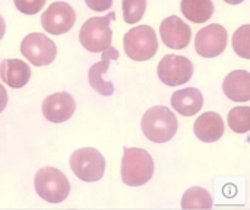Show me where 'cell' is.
Segmentation results:
<instances>
[{"label": "cell", "mask_w": 250, "mask_h": 210, "mask_svg": "<svg viewBox=\"0 0 250 210\" xmlns=\"http://www.w3.org/2000/svg\"><path fill=\"white\" fill-rule=\"evenodd\" d=\"M119 58V53L116 48H113L111 45L103 51V57H101V61L95 63L89 72H88V82L89 85L92 86L94 91H97L100 95H104V96H110L114 94V86L111 82H107L103 79V76L108 72V64L111 60H117Z\"/></svg>", "instance_id": "4fadbf2b"}, {"label": "cell", "mask_w": 250, "mask_h": 210, "mask_svg": "<svg viewBox=\"0 0 250 210\" xmlns=\"http://www.w3.org/2000/svg\"><path fill=\"white\" fill-rule=\"evenodd\" d=\"M21 51L34 66H47L57 54L56 44L40 32L28 34L21 42Z\"/></svg>", "instance_id": "52a82bcc"}, {"label": "cell", "mask_w": 250, "mask_h": 210, "mask_svg": "<svg viewBox=\"0 0 250 210\" xmlns=\"http://www.w3.org/2000/svg\"><path fill=\"white\" fill-rule=\"evenodd\" d=\"M13 1L16 9L25 15H35L45 4V0H13Z\"/></svg>", "instance_id": "603a6c76"}, {"label": "cell", "mask_w": 250, "mask_h": 210, "mask_svg": "<svg viewBox=\"0 0 250 210\" xmlns=\"http://www.w3.org/2000/svg\"><path fill=\"white\" fill-rule=\"evenodd\" d=\"M75 20H76V13L72 9V6L67 4L66 1L51 3L41 16L42 28L53 35H60L67 32L75 25Z\"/></svg>", "instance_id": "30bf717a"}, {"label": "cell", "mask_w": 250, "mask_h": 210, "mask_svg": "<svg viewBox=\"0 0 250 210\" xmlns=\"http://www.w3.org/2000/svg\"><path fill=\"white\" fill-rule=\"evenodd\" d=\"M223 91L231 101L248 102L250 99V73L246 70H236L227 75L223 83Z\"/></svg>", "instance_id": "9a60e30c"}, {"label": "cell", "mask_w": 250, "mask_h": 210, "mask_svg": "<svg viewBox=\"0 0 250 210\" xmlns=\"http://www.w3.org/2000/svg\"><path fill=\"white\" fill-rule=\"evenodd\" d=\"M35 191L48 203H62L67 199L70 191V183L67 177L57 168L44 167L35 174L34 180Z\"/></svg>", "instance_id": "277c9868"}, {"label": "cell", "mask_w": 250, "mask_h": 210, "mask_svg": "<svg viewBox=\"0 0 250 210\" xmlns=\"http://www.w3.org/2000/svg\"><path fill=\"white\" fill-rule=\"evenodd\" d=\"M0 76L10 88H22L31 77V69L22 60L7 58L0 64Z\"/></svg>", "instance_id": "e0dca14e"}, {"label": "cell", "mask_w": 250, "mask_h": 210, "mask_svg": "<svg viewBox=\"0 0 250 210\" xmlns=\"http://www.w3.org/2000/svg\"><path fill=\"white\" fill-rule=\"evenodd\" d=\"M76 110L73 96L67 92H56L42 102V114L51 123L67 121Z\"/></svg>", "instance_id": "7c38bea8"}, {"label": "cell", "mask_w": 250, "mask_h": 210, "mask_svg": "<svg viewBox=\"0 0 250 210\" xmlns=\"http://www.w3.org/2000/svg\"><path fill=\"white\" fill-rule=\"evenodd\" d=\"M193 75V64L188 57L168 54L158 64V77L168 86L188 83Z\"/></svg>", "instance_id": "ba28073f"}, {"label": "cell", "mask_w": 250, "mask_h": 210, "mask_svg": "<svg viewBox=\"0 0 250 210\" xmlns=\"http://www.w3.org/2000/svg\"><path fill=\"white\" fill-rule=\"evenodd\" d=\"M122 159V180L126 186L146 184L154 174L152 156L141 148H125Z\"/></svg>", "instance_id": "7a4b0ae2"}, {"label": "cell", "mask_w": 250, "mask_h": 210, "mask_svg": "<svg viewBox=\"0 0 250 210\" xmlns=\"http://www.w3.org/2000/svg\"><path fill=\"white\" fill-rule=\"evenodd\" d=\"M123 45L129 58L135 61H146L155 56L158 50V39L151 26L139 25L126 32Z\"/></svg>", "instance_id": "5b68a950"}, {"label": "cell", "mask_w": 250, "mask_h": 210, "mask_svg": "<svg viewBox=\"0 0 250 210\" xmlns=\"http://www.w3.org/2000/svg\"><path fill=\"white\" fill-rule=\"evenodd\" d=\"M229 126L236 133H248L250 130V107H234L229 113Z\"/></svg>", "instance_id": "ffe728a7"}, {"label": "cell", "mask_w": 250, "mask_h": 210, "mask_svg": "<svg viewBox=\"0 0 250 210\" xmlns=\"http://www.w3.org/2000/svg\"><path fill=\"white\" fill-rule=\"evenodd\" d=\"M6 105H7V92L0 85V113L6 108Z\"/></svg>", "instance_id": "d4e9b609"}, {"label": "cell", "mask_w": 250, "mask_h": 210, "mask_svg": "<svg viewBox=\"0 0 250 210\" xmlns=\"http://www.w3.org/2000/svg\"><path fill=\"white\" fill-rule=\"evenodd\" d=\"M211 208H212V197L202 187H192L183 194L182 209L208 210Z\"/></svg>", "instance_id": "d6986e66"}, {"label": "cell", "mask_w": 250, "mask_h": 210, "mask_svg": "<svg viewBox=\"0 0 250 210\" xmlns=\"http://www.w3.org/2000/svg\"><path fill=\"white\" fill-rule=\"evenodd\" d=\"M204 105V96L196 88H185L177 91L171 96V107L182 115L190 117L201 111Z\"/></svg>", "instance_id": "2e32d148"}, {"label": "cell", "mask_w": 250, "mask_h": 210, "mask_svg": "<svg viewBox=\"0 0 250 210\" xmlns=\"http://www.w3.org/2000/svg\"><path fill=\"white\" fill-rule=\"evenodd\" d=\"M182 13L195 23H204L214 13L211 0H182Z\"/></svg>", "instance_id": "ac0fdd59"}, {"label": "cell", "mask_w": 250, "mask_h": 210, "mask_svg": "<svg viewBox=\"0 0 250 210\" xmlns=\"http://www.w3.org/2000/svg\"><path fill=\"white\" fill-rule=\"evenodd\" d=\"M224 1H227L229 4H240V3L245 1V0H224Z\"/></svg>", "instance_id": "4316f807"}, {"label": "cell", "mask_w": 250, "mask_h": 210, "mask_svg": "<svg viewBox=\"0 0 250 210\" xmlns=\"http://www.w3.org/2000/svg\"><path fill=\"white\" fill-rule=\"evenodd\" d=\"M160 35L168 48L183 50L190 42L192 29L179 16H168L160 25Z\"/></svg>", "instance_id": "8fae6325"}, {"label": "cell", "mask_w": 250, "mask_h": 210, "mask_svg": "<svg viewBox=\"0 0 250 210\" xmlns=\"http://www.w3.org/2000/svg\"><path fill=\"white\" fill-rule=\"evenodd\" d=\"M69 165L73 174L85 181V183H95L103 178L105 171V159L94 148H82L75 151L70 155Z\"/></svg>", "instance_id": "8992f818"}, {"label": "cell", "mask_w": 250, "mask_h": 210, "mask_svg": "<svg viewBox=\"0 0 250 210\" xmlns=\"http://www.w3.org/2000/svg\"><path fill=\"white\" fill-rule=\"evenodd\" d=\"M116 18L114 12H110L104 16H97L88 19L79 32V39L83 48L91 53H103L111 45L113 32L110 22Z\"/></svg>", "instance_id": "3957f363"}, {"label": "cell", "mask_w": 250, "mask_h": 210, "mask_svg": "<svg viewBox=\"0 0 250 210\" xmlns=\"http://www.w3.org/2000/svg\"><path fill=\"white\" fill-rule=\"evenodd\" d=\"M142 132L146 139L154 143H166L171 140L177 132V118L168 107H151L142 117Z\"/></svg>", "instance_id": "6da1fadb"}, {"label": "cell", "mask_w": 250, "mask_h": 210, "mask_svg": "<svg viewBox=\"0 0 250 210\" xmlns=\"http://www.w3.org/2000/svg\"><path fill=\"white\" fill-rule=\"evenodd\" d=\"M86 6L95 12H105L113 4V0H85Z\"/></svg>", "instance_id": "cb8c5ba5"}, {"label": "cell", "mask_w": 250, "mask_h": 210, "mask_svg": "<svg viewBox=\"0 0 250 210\" xmlns=\"http://www.w3.org/2000/svg\"><path fill=\"white\" fill-rule=\"evenodd\" d=\"M233 47L240 57L250 58V25H243L234 32Z\"/></svg>", "instance_id": "7402d4cb"}, {"label": "cell", "mask_w": 250, "mask_h": 210, "mask_svg": "<svg viewBox=\"0 0 250 210\" xmlns=\"http://www.w3.org/2000/svg\"><path fill=\"white\" fill-rule=\"evenodd\" d=\"M229 34L227 29L218 23L208 25L202 28L195 38L196 53L205 58H212L220 56L227 48Z\"/></svg>", "instance_id": "9c48e42d"}, {"label": "cell", "mask_w": 250, "mask_h": 210, "mask_svg": "<svg viewBox=\"0 0 250 210\" xmlns=\"http://www.w3.org/2000/svg\"><path fill=\"white\" fill-rule=\"evenodd\" d=\"M193 132L199 140L205 143H212L223 137L224 121L220 114L214 111H208V113H204L201 117H198L193 126Z\"/></svg>", "instance_id": "5bb4252c"}, {"label": "cell", "mask_w": 250, "mask_h": 210, "mask_svg": "<svg viewBox=\"0 0 250 210\" xmlns=\"http://www.w3.org/2000/svg\"><path fill=\"white\" fill-rule=\"evenodd\" d=\"M4 31H6V23H4V19L0 16V39H1L3 35H4Z\"/></svg>", "instance_id": "484cf974"}, {"label": "cell", "mask_w": 250, "mask_h": 210, "mask_svg": "<svg viewBox=\"0 0 250 210\" xmlns=\"http://www.w3.org/2000/svg\"><path fill=\"white\" fill-rule=\"evenodd\" d=\"M146 0H123V19L126 23H136L142 19Z\"/></svg>", "instance_id": "44dd1931"}]
</instances>
